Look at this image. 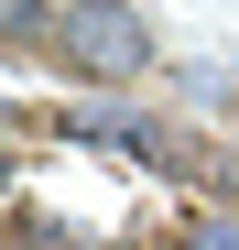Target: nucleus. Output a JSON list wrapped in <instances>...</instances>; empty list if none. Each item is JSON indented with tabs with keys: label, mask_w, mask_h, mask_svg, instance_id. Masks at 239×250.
I'll return each instance as SVG.
<instances>
[{
	"label": "nucleus",
	"mask_w": 239,
	"mask_h": 250,
	"mask_svg": "<svg viewBox=\"0 0 239 250\" xmlns=\"http://www.w3.org/2000/svg\"><path fill=\"white\" fill-rule=\"evenodd\" d=\"M163 65V33L131 0H55V76L87 98H141V76Z\"/></svg>",
	"instance_id": "obj_1"
},
{
	"label": "nucleus",
	"mask_w": 239,
	"mask_h": 250,
	"mask_svg": "<svg viewBox=\"0 0 239 250\" xmlns=\"http://www.w3.org/2000/svg\"><path fill=\"white\" fill-rule=\"evenodd\" d=\"M11 250H120L109 229H76V218H55V207H11Z\"/></svg>",
	"instance_id": "obj_2"
},
{
	"label": "nucleus",
	"mask_w": 239,
	"mask_h": 250,
	"mask_svg": "<svg viewBox=\"0 0 239 250\" xmlns=\"http://www.w3.org/2000/svg\"><path fill=\"white\" fill-rule=\"evenodd\" d=\"M0 55L11 65H55V0H0Z\"/></svg>",
	"instance_id": "obj_3"
},
{
	"label": "nucleus",
	"mask_w": 239,
	"mask_h": 250,
	"mask_svg": "<svg viewBox=\"0 0 239 250\" xmlns=\"http://www.w3.org/2000/svg\"><path fill=\"white\" fill-rule=\"evenodd\" d=\"M152 250H239V207H185Z\"/></svg>",
	"instance_id": "obj_4"
}]
</instances>
